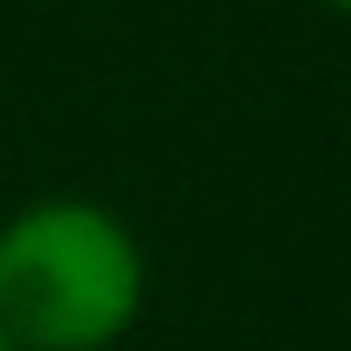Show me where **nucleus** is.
Returning <instances> with one entry per match:
<instances>
[{"instance_id":"nucleus-1","label":"nucleus","mask_w":351,"mask_h":351,"mask_svg":"<svg viewBox=\"0 0 351 351\" xmlns=\"http://www.w3.org/2000/svg\"><path fill=\"white\" fill-rule=\"evenodd\" d=\"M152 296L145 241L83 193L28 200L0 221V330L21 351H110Z\"/></svg>"},{"instance_id":"nucleus-2","label":"nucleus","mask_w":351,"mask_h":351,"mask_svg":"<svg viewBox=\"0 0 351 351\" xmlns=\"http://www.w3.org/2000/svg\"><path fill=\"white\" fill-rule=\"evenodd\" d=\"M324 8H330V14H351V0H324Z\"/></svg>"},{"instance_id":"nucleus-3","label":"nucleus","mask_w":351,"mask_h":351,"mask_svg":"<svg viewBox=\"0 0 351 351\" xmlns=\"http://www.w3.org/2000/svg\"><path fill=\"white\" fill-rule=\"evenodd\" d=\"M0 351H21V344H14V337H8V330H0Z\"/></svg>"}]
</instances>
